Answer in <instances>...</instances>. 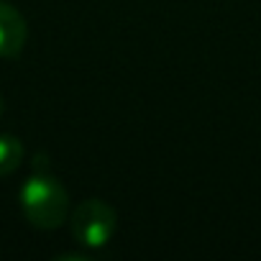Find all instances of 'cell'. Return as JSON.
Returning <instances> with one entry per match:
<instances>
[{"mask_svg":"<svg viewBox=\"0 0 261 261\" xmlns=\"http://www.w3.org/2000/svg\"><path fill=\"white\" fill-rule=\"evenodd\" d=\"M21 205L31 225L41 230L59 228L67 220L69 197L59 179L49 174H34L21 190Z\"/></svg>","mask_w":261,"mask_h":261,"instance_id":"cell-1","label":"cell"},{"mask_svg":"<svg viewBox=\"0 0 261 261\" xmlns=\"http://www.w3.org/2000/svg\"><path fill=\"white\" fill-rule=\"evenodd\" d=\"M118 218L115 210L102 200H85L72 213V236L90 248L105 246L115 233Z\"/></svg>","mask_w":261,"mask_h":261,"instance_id":"cell-2","label":"cell"},{"mask_svg":"<svg viewBox=\"0 0 261 261\" xmlns=\"http://www.w3.org/2000/svg\"><path fill=\"white\" fill-rule=\"evenodd\" d=\"M29 39V26L23 21V16L11 6L0 0V57L3 59H13L23 51Z\"/></svg>","mask_w":261,"mask_h":261,"instance_id":"cell-3","label":"cell"},{"mask_svg":"<svg viewBox=\"0 0 261 261\" xmlns=\"http://www.w3.org/2000/svg\"><path fill=\"white\" fill-rule=\"evenodd\" d=\"M23 159V144L11 136V134H0V177H6L21 167Z\"/></svg>","mask_w":261,"mask_h":261,"instance_id":"cell-4","label":"cell"},{"mask_svg":"<svg viewBox=\"0 0 261 261\" xmlns=\"http://www.w3.org/2000/svg\"><path fill=\"white\" fill-rule=\"evenodd\" d=\"M0 113H3V100H0Z\"/></svg>","mask_w":261,"mask_h":261,"instance_id":"cell-5","label":"cell"}]
</instances>
